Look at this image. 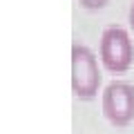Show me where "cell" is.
<instances>
[{
    "instance_id": "1",
    "label": "cell",
    "mask_w": 134,
    "mask_h": 134,
    "mask_svg": "<svg viewBox=\"0 0 134 134\" xmlns=\"http://www.w3.org/2000/svg\"><path fill=\"white\" fill-rule=\"evenodd\" d=\"M100 72L98 58L87 45L72 47V90L81 100H92L98 94Z\"/></svg>"
},
{
    "instance_id": "2",
    "label": "cell",
    "mask_w": 134,
    "mask_h": 134,
    "mask_svg": "<svg viewBox=\"0 0 134 134\" xmlns=\"http://www.w3.org/2000/svg\"><path fill=\"white\" fill-rule=\"evenodd\" d=\"M98 54H100V63L107 72L112 74L127 72L134 63V45L130 34L119 25L107 27L100 36Z\"/></svg>"
},
{
    "instance_id": "3",
    "label": "cell",
    "mask_w": 134,
    "mask_h": 134,
    "mask_svg": "<svg viewBox=\"0 0 134 134\" xmlns=\"http://www.w3.org/2000/svg\"><path fill=\"white\" fill-rule=\"evenodd\" d=\"M103 116L114 127H127L134 121V85L127 81H112L103 90Z\"/></svg>"
},
{
    "instance_id": "4",
    "label": "cell",
    "mask_w": 134,
    "mask_h": 134,
    "mask_svg": "<svg viewBox=\"0 0 134 134\" xmlns=\"http://www.w3.org/2000/svg\"><path fill=\"white\" fill-rule=\"evenodd\" d=\"M107 5V0H81V7L87 11H96V9H103Z\"/></svg>"
},
{
    "instance_id": "5",
    "label": "cell",
    "mask_w": 134,
    "mask_h": 134,
    "mask_svg": "<svg viewBox=\"0 0 134 134\" xmlns=\"http://www.w3.org/2000/svg\"><path fill=\"white\" fill-rule=\"evenodd\" d=\"M130 27L134 29V2H132V7H130Z\"/></svg>"
}]
</instances>
